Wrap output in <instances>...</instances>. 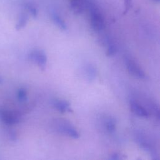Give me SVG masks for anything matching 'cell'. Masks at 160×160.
<instances>
[{
	"instance_id": "1",
	"label": "cell",
	"mask_w": 160,
	"mask_h": 160,
	"mask_svg": "<svg viewBox=\"0 0 160 160\" xmlns=\"http://www.w3.org/2000/svg\"><path fill=\"white\" fill-rule=\"evenodd\" d=\"M91 22L92 28L95 31H101L104 28V21L102 15L99 9L91 4L89 6Z\"/></svg>"
},
{
	"instance_id": "2",
	"label": "cell",
	"mask_w": 160,
	"mask_h": 160,
	"mask_svg": "<svg viewBox=\"0 0 160 160\" xmlns=\"http://www.w3.org/2000/svg\"><path fill=\"white\" fill-rule=\"evenodd\" d=\"M29 59L36 62L42 69H44L47 62V57L43 51L34 50L31 51L29 54Z\"/></svg>"
},
{
	"instance_id": "3",
	"label": "cell",
	"mask_w": 160,
	"mask_h": 160,
	"mask_svg": "<svg viewBox=\"0 0 160 160\" xmlns=\"http://www.w3.org/2000/svg\"><path fill=\"white\" fill-rule=\"evenodd\" d=\"M0 119L7 125L15 124L20 121L19 116L17 113L5 110H0Z\"/></svg>"
},
{
	"instance_id": "4",
	"label": "cell",
	"mask_w": 160,
	"mask_h": 160,
	"mask_svg": "<svg viewBox=\"0 0 160 160\" xmlns=\"http://www.w3.org/2000/svg\"><path fill=\"white\" fill-rule=\"evenodd\" d=\"M58 125H59L58 129L61 132L66 134L68 136L74 139H77L79 137V134L78 132L69 123H66L65 122H63L62 123L59 124Z\"/></svg>"
},
{
	"instance_id": "5",
	"label": "cell",
	"mask_w": 160,
	"mask_h": 160,
	"mask_svg": "<svg viewBox=\"0 0 160 160\" xmlns=\"http://www.w3.org/2000/svg\"><path fill=\"white\" fill-rule=\"evenodd\" d=\"M127 68L129 72L133 76L139 79L144 78L145 74L143 71L134 62L129 60L127 62Z\"/></svg>"
},
{
	"instance_id": "6",
	"label": "cell",
	"mask_w": 160,
	"mask_h": 160,
	"mask_svg": "<svg viewBox=\"0 0 160 160\" xmlns=\"http://www.w3.org/2000/svg\"><path fill=\"white\" fill-rule=\"evenodd\" d=\"M131 108L132 109V111L139 116L144 118H147L149 116L148 111L142 106H140L136 102H131Z\"/></svg>"
},
{
	"instance_id": "7",
	"label": "cell",
	"mask_w": 160,
	"mask_h": 160,
	"mask_svg": "<svg viewBox=\"0 0 160 160\" xmlns=\"http://www.w3.org/2000/svg\"><path fill=\"white\" fill-rule=\"evenodd\" d=\"M54 107L60 112H64L66 111H72V109L69 107V104L62 100H57L54 101L53 103Z\"/></svg>"
},
{
	"instance_id": "8",
	"label": "cell",
	"mask_w": 160,
	"mask_h": 160,
	"mask_svg": "<svg viewBox=\"0 0 160 160\" xmlns=\"http://www.w3.org/2000/svg\"><path fill=\"white\" fill-rule=\"evenodd\" d=\"M71 6L75 12H81L84 8V0H70Z\"/></svg>"
},
{
	"instance_id": "9",
	"label": "cell",
	"mask_w": 160,
	"mask_h": 160,
	"mask_svg": "<svg viewBox=\"0 0 160 160\" xmlns=\"http://www.w3.org/2000/svg\"><path fill=\"white\" fill-rule=\"evenodd\" d=\"M28 21V15L24 12L21 13L18 19V22L16 25V29L17 30H19L22 28H24L26 26Z\"/></svg>"
},
{
	"instance_id": "10",
	"label": "cell",
	"mask_w": 160,
	"mask_h": 160,
	"mask_svg": "<svg viewBox=\"0 0 160 160\" xmlns=\"http://www.w3.org/2000/svg\"><path fill=\"white\" fill-rule=\"evenodd\" d=\"M52 18L54 21V22L56 23V24L61 29L65 30L66 29V25L62 19L59 17V16L56 13H53L52 15Z\"/></svg>"
},
{
	"instance_id": "11",
	"label": "cell",
	"mask_w": 160,
	"mask_h": 160,
	"mask_svg": "<svg viewBox=\"0 0 160 160\" xmlns=\"http://www.w3.org/2000/svg\"><path fill=\"white\" fill-rule=\"evenodd\" d=\"M18 99L20 102H24L27 99V92L25 89L20 88L18 89L17 92Z\"/></svg>"
},
{
	"instance_id": "12",
	"label": "cell",
	"mask_w": 160,
	"mask_h": 160,
	"mask_svg": "<svg viewBox=\"0 0 160 160\" xmlns=\"http://www.w3.org/2000/svg\"><path fill=\"white\" fill-rule=\"evenodd\" d=\"M86 73L89 79H93L96 74V69L92 66H88L86 68Z\"/></svg>"
},
{
	"instance_id": "13",
	"label": "cell",
	"mask_w": 160,
	"mask_h": 160,
	"mask_svg": "<svg viewBox=\"0 0 160 160\" xmlns=\"http://www.w3.org/2000/svg\"><path fill=\"white\" fill-rule=\"evenodd\" d=\"M106 128L108 131L110 132L114 131L116 128V124L114 121L112 119H109L106 122Z\"/></svg>"
},
{
	"instance_id": "14",
	"label": "cell",
	"mask_w": 160,
	"mask_h": 160,
	"mask_svg": "<svg viewBox=\"0 0 160 160\" xmlns=\"http://www.w3.org/2000/svg\"><path fill=\"white\" fill-rule=\"evenodd\" d=\"M116 47L113 44H109L107 50V53H106L107 55L108 56H113L114 54H116Z\"/></svg>"
},
{
	"instance_id": "15",
	"label": "cell",
	"mask_w": 160,
	"mask_h": 160,
	"mask_svg": "<svg viewBox=\"0 0 160 160\" xmlns=\"http://www.w3.org/2000/svg\"><path fill=\"white\" fill-rule=\"evenodd\" d=\"M27 9L29 11V12L33 16H36V14H37V11H36V8L32 6L31 4H28L27 5Z\"/></svg>"
},
{
	"instance_id": "16",
	"label": "cell",
	"mask_w": 160,
	"mask_h": 160,
	"mask_svg": "<svg viewBox=\"0 0 160 160\" xmlns=\"http://www.w3.org/2000/svg\"><path fill=\"white\" fill-rule=\"evenodd\" d=\"M131 3V0H124V4L126 8V11L129 8Z\"/></svg>"
},
{
	"instance_id": "17",
	"label": "cell",
	"mask_w": 160,
	"mask_h": 160,
	"mask_svg": "<svg viewBox=\"0 0 160 160\" xmlns=\"http://www.w3.org/2000/svg\"><path fill=\"white\" fill-rule=\"evenodd\" d=\"M120 158H119V154H112V156L111 157V159H113V160H114V159H119Z\"/></svg>"
},
{
	"instance_id": "18",
	"label": "cell",
	"mask_w": 160,
	"mask_h": 160,
	"mask_svg": "<svg viewBox=\"0 0 160 160\" xmlns=\"http://www.w3.org/2000/svg\"><path fill=\"white\" fill-rule=\"evenodd\" d=\"M2 82V79L0 78V83Z\"/></svg>"
},
{
	"instance_id": "19",
	"label": "cell",
	"mask_w": 160,
	"mask_h": 160,
	"mask_svg": "<svg viewBox=\"0 0 160 160\" xmlns=\"http://www.w3.org/2000/svg\"><path fill=\"white\" fill-rule=\"evenodd\" d=\"M156 1H159V0H156Z\"/></svg>"
}]
</instances>
